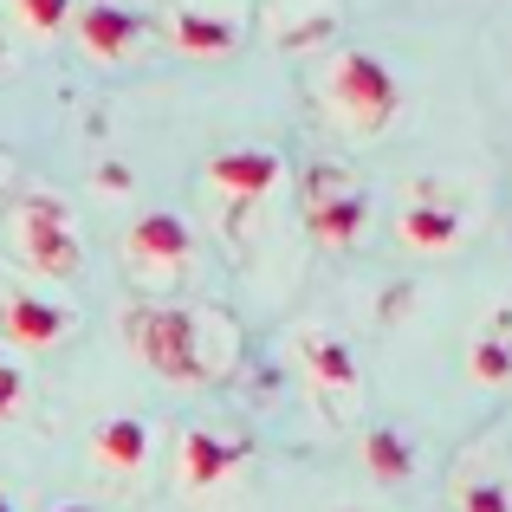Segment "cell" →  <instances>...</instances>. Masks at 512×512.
<instances>
[{"label":"cell","mask_w":512,"mask_h":512,"mask_svg":"<svg viewBox=\"0 0 512 512\" xmlns=\"http://www.w3.org/2000/svg\"><path fill=\"white\" fill-rule=\"evenodd\" d=\"M312 98L350 143H376L402 124L409 111V91H402L396 65L370 46H331L312 72Z\"/></svg>","instance_id":"obj_1"},{"label":"cell","mask_w":512,"mask_h":512,"mask_svg":"<svg viewBox=\"0 0 512 512\" xmlns=\"http://www.w3.org/2000/svg\"><path fill=\"white\" fill-rule=\"evenodd\" d=\"M299 221H305V234H312L318 253H357L363 240H370V221H376L370 182H363L350 163H338V156L305 163V175H299Z\"/></svg>","instance_id":"obj_2"},{"label":"cell","mask_w":512,"mask_h":512,"mask_svg":"<svg viewBox=\"0 0 512 512\" xmlns=\"http://www.w3.org/2000/svg\"><path fill=\"white\" fill-rule=\"evenodd\" d=\"M279 188H286V156H279L273 143H227V150H214L208 169H201V195H208V208H214V221H221L227 240L247 234Z\"/></svg>","instance_id":"obj_3"},{"label":"cell","mask_w":512,"mask_h":512,"mask_svg":"<svg viewBox=\"0 0 512 512\" xmlns=\"http://www.w3.org/2000/svg\"><path fill=\"white\" fill-rule=\"evenodd\" d=\"M0 234H7V253L33 279H78V266H85V234H78L65 195H52V188H26V195H13Z\"/></svg>","instance_id":"obj_4"},{"label":"cell","mask_w":512,"mask_h":512,"mask_svg":"<svg viewBox=\"0 0 512 512\" xmlns=\"http://www.w3.org/2000/svg\"><path fill=\"white\" fill-rule=\"evenodd\" d=\"M474 234V201L448 175H409L396 201V247L415 260H448Z\"/></svg>","instance_id":"obj_5"},{"label":"cell","mask_w":512,"mask_h":512,"mask_svg":"<svg viewBox=\"0 0 512 512\" xmlns=\"http://www.w3.org/2000/svg\"><path fill=\"white\" fill-rule=\"evenodd\" d=\"M130 350L150 363L163 383H208L214 357H208V312H188V305H137L124 318Z\"/></svg>","instance_id":"obj_6"},{"label":"cell","mask_w":512,"mask_h":512,"mask_svg":"<svg viewBox=\"0 0 512 512\" xmlns=\"http://www.w3.org/2000/svg\"><path fill=\"white\" fill-rule=\"evenodd\" d=\"M72 46H78V59L104 65V72H111V65H143L156 46H163V20L124 7V0H78Z\"/></svg>","instance_id":"obj_7"},{"label":"cell","mask_w":512,"mask_h":512,"mask_svg":"<svg viewBox=\"0 0 512 512\" xmlns=\"http://www.w3.org/2000/svg\"><path fill=\"white\" fill-rule=\"evenodd\" d=\"M124 273L150 292H169L195 273V227L175 208H143L124 227Z\"/></svg>","instance_id":"obj_8"},{"label":"cell","mask_w":512,"mask_h":512,"mask_svg":"<svg viewBox=\"0 0 512 512\" xmlns=\"http://www.w3.org/2000/svg\"><path fill=\"white\" fill-rule=\"evenodd\" d=\"M292 363H299L305 389H312L331 415H350L363 402V363H357V350H350L344 331L299 325V331H292Z\"/></svg>","instance_id":"obj_9"},{"label":"cell","mask_w":512,"mask_h":512,"mask_svg":"<svg viewBox=\"0 0 512 512\" xmlns=\"http://www.w3.org/2000/svg\"><path fill=\"white\" fill-rule=\"evenodd\" d=\"M247 454H253L247 435L195 422V428H182V435H175V487L195 493V500H201V493H221L227 480L247 467Z\"/></svg>","instance_id":"obj_10"},{"label":"cell","mask_w":512,"mask_h":512,"mask_svg":"<svg viewBox=\"0 0 512 512\" xmlns=\"http://www.w3.org/2000/svg\"><path fill=\"white\" fill-rule=\"evenodd\" d=\"M163 46L175 59H195V65H227V59H240V46H247V13L175 0L169 20H163Z\"/></svg>","instance_id":"obj_11"},{"label":"cell","mask_w":512,"mask_h":512,"mask_svg":"<svg viewBox=\"0 0 512 512\" xmlns=\"http://www.w3.org/2000/svg\"><path fill=\"white\" fill-rule=\"evenodd\" d=\"M0 338L20 344V350H52L72 338V312L59 299H39V292H13L0 305Z\"/></svg>","instance_id":"obj_12"},{"label":"cell","mask_w":512,"mask_h":512,"mask_svg":"<svg viewBox=\"0 0 512 512\" xmlns=\"http://www.w3.org/2000/svg\"><path fill=\"white\" fill-rule=\"evenodd\" d=\"M467 383L474 389H512V305H493L467 338Z\"/></svg>","instance_id":"obj_13"},{"label":"cell","mask_w":512,"mask_h":512,"mask_svg":"<svg viewBox=\"0 0 512 512\" xmlns=\"http://www.w3.org/2000/svg\"><path fill=\"white\" fill-rule=\"evenodd\" d=\"M85 448H91V461L111 467V474H143V467H150L156 435H150V422H143V415H104V422L91 428Z\"/></svg>","instance_id":"obj_14"},{"label":"cell","mask_w":512,"mask_h":512,"mask_svg":"<svg viewBox=\"0 0 512 512\" xmlns=\"http://www.w3.org/2000/svg\"><path fill=\"white\" fill-rule=\"evenodd\" d=\"M331 26H338V0H273L266 33H273L279 46L305 52V46H318V39H331Z\"/></svg>","instance_id":"obj_15"},{"label":"cell","mask_w":512,"mask_h":512,"mask_svg":"<svg viewBox=\"0 0 512 512\" xmlns=\"http://www.w3.org/2000/svg\"><path fill=\"white\" fill-rule=\"evenodd\" d=\"M363 467H370L376 487H409L415 480V441L402 435L396 422H376L363 435Z\"/></svg>","instance_id":"obj_16"},{"label":"cell","mask_w":512,"mask_h":512,"mask_svg":"<svg viewBox=\"0 0 512 512\" xmlns=\"http://www.w3.org/2000/svg\"><path fill=\"white\" fill-rule=\"evenodd\" d=\"M454 512H512L506 467H474V474L454 480Z\"/></svg>","instance_id":"obj_17"},{"label":"cell","mask_w":512,"mask_h":512,"mask_svg":"<svg viewBox=\"0 0 512 512\" xmlns=\"http://www.w3.org/2000/svg\"><path fill=\"white\" fill-rule=\"evenodd\" d=\"M7 13H13V26H20V33H33V39H59V33H72L78 0H7Z\"/></svg>","instance_id":"obj_18"},{"label":"cell","mask_w":512,"mask_h":512,"mask_svg":"<svg viewBox=\"0 0 512 512\" xmlns=\"http://www.w3.org/2000/svg\"><path fill=\"white\" fill-rule=\"evenodd\" d=\"M13 409H20V370H13V363L0 357V422H7Z\"/></svg>","instance_id":"obj_19"},{"label":"cell","mask_w":512,"mask_h":512,"mask_svg":"<svg viewBox=\"0 0 512 512\" xmlns=\"http://www.w3.org/2000/svg\"><path fill=\"white\" fill-rule=\"evenodd\" d=\"M195 7H221V13H247L253 0H195Z\"/></svg>","instance_id":"obj_20"},{"label":"cell","mask_w":512,"mask_h":512,"mask_svg":"<svg viewBox=\"0 0 512 512\" xmlns=\"http://www.w3.org/2000/svg\"><path fill=\"white\" fill-rule=\"evenodd\" d=\"M52 512H104V506H52Z\"/></svg>","instance_id":"obj_21"},{"label":"cell","mask_w":512,"mask_h":512,"mask_svg":"<svg viewBox=\"0 0 512 512\" xmlns=\"http://www.w3.org/2000/svg\"><path fill=\"white\" fill-rule=\"evenodd\" d=\"M0 512H20V506H13V500H7V493H0Z\"/></svg>","instance_id":"obj_22"},{"label":"cell","mask_w":512,"mask_h":512,"mask_svg":"<svg viewBox=\"0 0 512 512\" xmlns=\"http://www.w3.org/2000/svg\"><path fill=\"white\" fill-rule=\"evenodd\" d=\"M344 512H357V506H344Z\"/></svg>","instance_id":"obj_23"}]
</instances>
